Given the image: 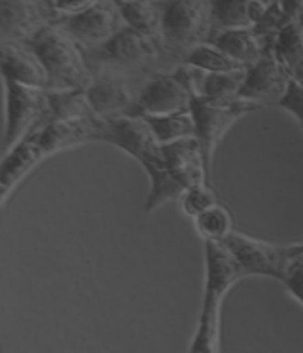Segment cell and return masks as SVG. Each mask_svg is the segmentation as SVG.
Returning a JSON list of instances; mask_svg holds the SVG:
<instances>
[{"mask_svg": "<svg viewBox=\"0 0 303 353\" xmlns=\"http://www.w3.org/2000/svg\"><path fill=\"white\" fill-rule=\"evenodd\" d=\"M103 118L90 120H55L50 118L36 130L23 137L17 145L8 150L0 165V201L6 205L15 188L34 171V169L55 154L68 150L76 145L101 141Z\"/></svg>", "mask_w": 303, "mask_h": 353, "instance_id": "1", "label": "cell"}, {"mask_svg": "<svg viewBox=\"0 0 303 353\" xmlns=\"http://www.w3.org/2000/svg\"><path fill=\"white\" fill-rule=\"evenodd\" d=\"M98 139L112 143L131 158H135L146 175L150 176V194L146 198V213L156 211L165 201L180 200L182 188L171 175L167 163L165 146L159 143L158 137L140 116H118L101 120Z\"/></svg>", "mask_w": 303, "mask_h": 353, "instance_id": "2", "label": "cell"}, {"mask_svg": "<svg viewBox=\"0 0 303 353\" xmlns=\"http://www.w3.org/2000/svg\"><path fill=\"white\" fill-rule=\"evenodd\" d=\"M27 46L40 57L48 72V92L87 90L93 80L87 57L82 48L57 25L44 27L27 42Z\"/></svg>", "mask_w": 303, "mask_h": 353, "instance_id": "3", "label": "cell"}, {"mask_svg": "<svg viewBox=\"0 0 303 353\" xmlns=\"http://www.w3.org/2000/svg\"><path fill=\"white\" fill-rule=\"evenodd\" d=\"M211 39L212 0H163L161 46L167 52L186 55Z\"/></svg>", "mask_w": 303, "mask_h": 353, "instance_id": "4", "label": "cell"}, {"mask_svg": "<svg viewBox=\"0 0 303 353\" xmlns=\"http://www.w3.org/2000/svg\"><path fill=\"white\" fill-rule=\"evenodd\" d=\"M258 108L260 105L241 99L231 101V103H218V101L205 99V97H194L189 110H191L194 122H196V139L201 146L209 176H212L214 152H216L220 141L242 116L254 112Z\"/></svg>", "mask_w": 303, "mask_h": 353, "instance_id": "5", "label": "cell"}, {"mask_svg": "<svg viewBox=\"0 0 303 353\" xmlns=\"http://www.w3.org/2000/svg\"><path fill=\"white\" fill-rule=\"evenodd\" d=\"M6 82V130H4V154L12 150L23 137L52 118L48 90L30 88L14 80Z\"/></svg>", "mask_w": 303, "mask_h": 353, "instance_id": "6", "label": "cell"}, {"mask_svg": "<svg viewBox=\"0 0 303 353\" xmlns=\"http://www.w3.org/2000/svg\"><path fill=\"white\" fill-rule=\"evenodd\" d=\"M161 48L163 46L159 40L150 39L131 27H123L103 46L91 48L87 61L90 65L112 67L121 72L148 70L158 63Z\"/></svg>", "mask_w": 303, "mask_h": 353, "instance_id": "7", "label": "cell"}, {"mask_svg": "<svg viewBox=\"0 0 303 353\" xmlns=\"http://www.w3.org/2000/svg\"><path fill=\"white\" fill-rule=\"evenodd\" d=\"M55 25L63 32H67L70 39H74L80 46L90 50L103 46L123 27H127L116 0H97L82 14L63 17Z\"/></svg>", "mask_w": 303, "mask_h": 353, "instance_id": "8", "label": "cell"}, {"mask_svg": "<svg viewBox=\"0 0 303 353\" xmlns=\"http://www.w3.org/2000/svg\"><path fill=\"white\" fill-rule=\"evenodd\" d=\"M0 16L2 44H27L44 27L59 21L53 0H0Z\"/></svg>", "mask_w": 303, "mask_h": 353, "instance_id": "9", "label": "cell"}, {"mask_svg": "<svg viewBox=\"0 0 303 353\" xmlns=\"http://www.w3.org/2000/svg\"><path fill=\"white\" fill-rule=\"evenodd\" d=\"M222 243L233 254V259L239 262V266L247 276L275 277L282 281L290 261L286 247L271 245L237 232H231Z\"/></svg>", "mask_w": 303, "mask_h": 353, "instance_id": "10", "label": "cell"}, {"mask_svg": "<svg viewBox=\"0 0 303 353\" xmlns=\"http://www.w3.org/2000/svg\"><path fill=\"white\" fill-rule=\"evenodd\" d=\"M194 95L178 78L171 74H156L148 80L135 97V105L127 116H161L186 112L191 108Z\"/></svg>", "mask_w": 303, "mask_h": 353, "instance_id": "11", "label": "cell"}, {"mask_svg": "<svg viewBox=\"0 0 303 353\" xmlns=\"http://www.w3.org/2000/svg\"><path fill=\"white\" fill-rule=\"evenodd\" d=\"M85 95L93 112L103 120L127 116L135 105L125 72L112 67H98V70H93V80L85 90Z\"/></svg>", "mask_w": 303, "mask_h": 353, "instance_id": "12", "label": "cell"}, {"mask_svg": "<svg viewBox=\"0 0 303 353\" xmlns=\"http://www.w3.org/2000/svg\"><path fill=\"white\" fill-rule=\"evenodd\" d=\"M290 85V77L280 69L277 59L271 52L256 61L254 65L247 67L244 82L239 92V99L254 105H279V101L284 97Z\"/></svg>", "mask_w": 303, "mask_h": 353, "instance_id": "13", "label": "cell"}, {"mask_svg": "<svg viewBox=\"0 0 303 353\" xmlns=\"http://www.w3.org/2000/svg\"><path fill=\"white\" fill-rule=\"evenodd\" d=\"M163 146H165L169 171L174 181L184 188V192L196 185H203V183L211 185V176L207 173L203 152H201V146L196 137L180 139V141L167 143Z\"/></svg>", "mask_w": 303, "mask_h": 353, "instance_id": "14", "label": "cell"}, {"mask_svg": "<svg viewBox=\"0 0 303 353\" xmlns=\"http://www.w3.org/2000/svg\"><path fill=\"white\" fill-rule=\"evenodd\" d=\"M2 77L4 80H14L19 84L48 90V72L32 50L27 44H2L0 52Z\"/></svg>", "mask_w": 303, "mask_h": 353, "instance_id": "15", "label": "cell"}, {"mask_svg": "<svg viewBox=\"0 0 303 353\" xmlns=\"http://www.w3.org/2000/svg\"><path fill=\"white\" fill-rule=\"evenodd\" d=\"M242 277L247 274L222 241H205V291L226 296Z\"/></svg>", "mask_w": 303, "mask_h": 353, "instance_id": "16", "label": "cell"}, {"mask_svg": "<svg viewBox=\"0 0 303 353\" xmlns=\"http://www.w3.org/2000/svg\"><path fill=\"white\" fill-rule=\"evenodd\" d=\"M267 6L264 0H212V37L231 29H252Z\"/></svg>", "mask_w": 303, "mask_h": 353, "instance_id": "17", "label": "cell"}, {"mask_svg": "<svg viewBox=\"0 0 303 353\" xmlns=\"http://www.w3.org/2000/svg\"><path fill=\"white\" fill-rule=\"evenodd\" d=\"M224 299L226 296L218 292L203 291V306L188 353H220V334H222L220 327H222Z\"/></svg>", "mask_w": 303, "mask_h": 353, "instance_id": "18", "label": "cell"}, {"mask_svg": "<svg viewBox=\"0 0 303 353\" xmlns=\"http://www.w3.org/2000/svg\"><path fill=\"white\" fill-rule=\"evenodd\" d=\"M271 54L290 80L303 84V17L282 27L273 42Z\"/></svg>", "mask_w": 303, "mask_h": 353, "instance_id": "19", "label": "cell"}, {"mask_svg": "<svg viewBox=\"0 0 303 353\" xmlns=\"http://www.w3.org/2000/svg\"><path fill=\"white\" fill-rule=\"evenodd\" d=\"M211 42L244 67L254 65L267 54L252 29H231V31L216 32Z\"/></svg>", "mask_w": 303, "mask_h": 353, "instance_id": "20", "label": "cell"}, {"mask_svg": "<svg viewBox=\"0 0 303 353\" xmlns=\"http://www.w3.org/2000/svg\"><path fill=\"white\" fill-rule=\"evenodd\" d=\"M118 6L127 27L161 42L163 0H120Z\"/></svg>", "mask_w": 303, "mask_h": 353, "instance_id": "21", "label": "cell"}, {"mask_svg": "<svg viewBox=\"0 0 303 353\" xmlns=\"http://www.w3.org/2000/svg\"><path fill=\"white\" fill-rule=\"evenodd\" d=\"M140 118H144L148 122V125L154 131V135L163 145L180 141V139L196 137V122H194L191 110L174 112V114L140 116Z\"/></svg>", "mask_w": 303, "mask_h": 353, "instance_id": "22", "label": "cell"}, {"mask_svg": "<svg viewBox=\"0 0 303 353\" xmlns=\"http://www.w3.org/2000/svg\"><path fill=\"white\" fill-rule=\"evenodd\" d=\"M244 72L247 69L239 70V72H203L197 97L218 101V103L239 101V92L244 82Z\"/></svg>", "mask_w": 303, "mask_h": 353, "instance_id": "23", "label": "cell"}, {"mask_svg": "<svg viewBox=\"0 0 303 353\" xmlns=\"http://www.w3.org/2000/svg\"><path fill=\"white\" fill-rule=\"evenodd\" d=\"M48 97H50L52 118H55V120H90V118H97L83 90L48 92Z\"/></svg>", "mask_w": 303, "mask_h": 353, "instance_id": "24", "label": "cell"}, {"mask_svg": "<svg viewBox=\"0 0 303 353\" xmlns=\"http://www.w3.org/2000/svg\"><path fill=\"white\" fill-rule=\"evenodd\" d=\"M182 61L196 67V69L205 70V72H239V70L247 69L244 65L235 61L233 57L224 54L212 42H205V44L196 46L191 52L184 55Z\"/></svg>", "mask_w": 303, "mask_h": 353, "instance_id": "25", "label": "cell"}, {"mask_svg": "<svg viewBox=\"0 0 303 353\" xmlns=\"http://www.w3.org/2000/svg\"><path fill=\"white\" fill-rule=\"evenodd\" d=\"M199 236L205 241H224L231 234V213L224 205L214 203L212 208L203 211L201 215L194 219Z\"/></svg>", "mask_w": 303, "mask_h": 353, "instance_id": "26", "label": "cell"}, {"mask_svg": "<svg viewBox=\"0 0 303 353\" xmlns=\"http://www.w3.org/2000/svg\"><path fill=\"white\" fill-rule=\"evenodd\" d=\"M286 23L288 17L284 16V12L280 10L279 2L275 0V2H271V4L267 6L264 16L260 17V21L252 27V32L256 34V39L260 40V44L264 46L265 52H271L273 42H275L277 34L282 31V27Z\"/></svg>", "mask_w": 303, "mask_h": 353, "instance_id": "27", "label": "cell"}, {"mask_svg": "<svg viewBox=\"0 0 303 353\" xmlns=\"http://www.w3.org/2000/svg\"><path fill=\"white\" fill-rule=\"evenodd\" d=\"M182 211L186 213L191 219L199 216L203 211H207L209 208H212L216 201V194L212 190V186L209 183H203V185H196L188 188L186 192L182 194L180 198Z\"/></svg>", "mask_w": 303, "mask_h": 353, "instance_id": "28", "label": "cell"}, {"mask_svg": "<svg viewBox=\"0 0 303 353\" xmlns=\"http://www.w3.org/2000/svg\"><path fill=\"white\" fill-rule=\"evenodd\" d=\"M282 283L288 289V292L303 306V254L290 256Z\"/></svg>", "mask_w": 303, "mask_h": 353, "instance_id": "29", "label": "cell"}, {"mask_svg": "<svg viewBox=\"0 0 303 353\" xmlns=\"http://www.w3.org/2000/svg\"><path fill=\"white\" fill-rule=\"evenodd\" d=\"M277 107L284 108L286 112L294 116L295 122L302 125L303 130V84L302 82H295V80H290V85H288V92L284 93V97L279 101Z\"/></svg>", "mask_w": 303, "mask_h": 353, "instance_id": "30", "label": "cell"}, {"mask_svg": "<svg viewBox=\"0 0 303 353\" xmlns=\"http://www.w3.org/2000/svg\"><path fill=\"white\" fill-rule=\"evenodd\" d=\"M97 0H53V6L59 19L68 16H76V14H82L87 8H91Z\"/></svg>", "mask_w": 303, "mask_h": 353, "instance_id": "31", "label": "cell"}, {"mask_svg": "<svg viewBox=\"0 0 303 353\" xmlns=\"http://www.w3.org/2000/svg\"><path fill=\"white\" fill-rule=\"evenodd\" d=\"M277 2H279L280 10L284 12V16L288 17V21L303 17V0H277Z\"/></svg>", "mask_w": 303, "mask_h": 353, "instance_id": "32", "label": "cell"}, {"mask_svg": "<svg viewBox=\"0 0 303 353\" xmlns=\"http://www.w3.org/2000/svg\"><path fill=\"white\" fill-rule=\"evenodd\" d=\"M288 256H294V254H303V243H294V245H286Z\"/></svg>", "mask_w": 303, "mask_h": 353, "instance_id": "33", "label": "cell"}, {"mask_svg": "<svg viewBox=\"0 0 303 353\" xmlns=\"http://www.w3.org/2000/svg\"><path fill=\"white\" fill-rule=\"evenodd\" d=\"M264 2H267V4H271V2H275V0H264Z\"/></svg>", "mask_w": 303, "mask_h": 353, "instance_id": "34", "label": "cell"}, {"mask_svg": "<svg viewBox=\"0 0 303 353\" xmlns=\"http://www.w3.org/2000/svg\"><path fill=\"white\" fill-rule=\"evenodd\" d=\"M116 2H120V0H116Z\"/></svg>", "mask_w": 303, "mask_h": 353, "instance_id": "35", "label": "cell"}]
</instances>
